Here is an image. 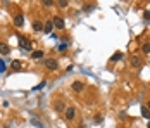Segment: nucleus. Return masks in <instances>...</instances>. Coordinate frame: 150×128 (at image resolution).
<instances>
[{
	"label": "nucleus",
	"instance_id": "f257e3e1",
	"mask_svg": "<svg viewBox=\"0 0 150 128\" xmlns=\"http://www.w3.org/2000/svg\"><path fill=\"white\" fill-rule=\"evenodd\" d=\"M45 66H47V69H50V71H55L57 69V61L55 59H45Z\"/></svg>",
	"mask_w": 150,
	"mask_h": 128
},
{
	"label": "nucleus",
	"instance_id": "f03ea898",
	"mask_svg": "<svg viewBox=\"0 0 150 128\" xmlns=\"http://www.w3.org/2000/svg\"><path fill=\"white\" fill-rule=\"evenodd\" d=\"M142 64H143V61L140 55H131V66L133 68H142Z\"/></svg>",
	"mask_w": 150,
	"mask_h": 128
},
{
	"label": "nucleus",
	"instance_id": "7ed1b4c3",
	"mask_svg": "<svg viewBox=\"0 0 150 128\" xmlns=\"http://www.w3.org/2000/svg\"><path fill=\"white\" fill-rule=\"evenodd\" d=\"M64 116H66V120H73L76 116V109L74 107H66L64 109Z\"/></svg>",
	"mask_w": 150,
	"mask_h": 128
},
{
	"label": "nucleus",
	"instance_id": "20e7f679",
	"mask_svg": "<svg viewBox=\"0 0 150 128\" xmlns=\"http://www.w3.org/2000/svg\"><path fill=\"white\" fill-rule=\"evenodd\" d=\"M19 45H21L24 50H31V43H29V40H26L24 36H19Z\"/></svg>",
	"mask_w": 150,
	"mask_h": 128
},
{
	"label": "nucleus",
	"instance_id": "39448f33",
	"mask_svg": "<svg viewBox=\"0 0 150 128\" xmlns=\"http://www.w3.org/2000/svg\"><path fill=\"white\" fill-rule=\"evenodd\" d=\"M14 24H16L17 28L22 26V24H24V16H22V14H17V16L14 17Z\"/></svg>",
	"mask_w": 150,
	"mask_h": 128
},
{
	"label": "nucleus",
	"instance_id": "423d86ee",
	"mask_svg": "<svg viewBox=\"0 0 150 128\" xmlns=\"http://www.w3.org/2000/svg\"><path fill=\"white\" fill-rule=\"evenodd\" d=\"M52 23H54V26H55V28H59V29H62V28H64V24H66L62 17H55Z\"/></svg>",
	"mask_w": 150,
	"mask_h": 128
},
{
	"label": "nucleus",
	"instance_id": "0eeeda50",
	"mask_svg": "<svg viewBox=\"0 0 150 128\" xmlns=\"http://www.w3.org/2000/svg\"><path fill=\"white\" fill-rule=\"evenodd\" d=\"M52 28H54V23H52V21H47V23L43 24V33L50 35V33H52Z\"/></svg>",
	"mask_w": 150,
	"mask_h": 128
},
{
	"label": "nucleus",
	"instance_id": "6e6552de",
	"mask_svg": "<svg viewBox=\"0 0 150 128\" xmlns=\"http://www.w3.org/2000/svg\"><path fill=\"white\" fill-rule=\"evenodd\" d=\"M9 52H10V47H9L7 43H2V42H0V54H2V55H7Z\"/></svg>",
	"mask_w": 150,
	"mask_h": 128
},
{
	"label": "nucleus",
	"instance_id": "1a4fd4ad",
	"mask_svg": "<svg viewBox=\"0 0 150 128\" xmlns=\"http://www.w3.org/2000/svg\"><path fill=\"white\" fill-rule=\"evenodd\" d=\"M83 88H85L83 81H74V83H73V90H74V92H81Z\"/></svg>",
	"mask_w": 150,
	"mask_h": 128
},
{
	"label": "nucleus",
	"instance_id": "9d476101",
	"mask_svg": "<svg viewBox=\"0 0 150 128\" xmlns=\"http://www.w3.org/2000/svg\"><path fill=\"white\" fill-rule=\"evenodd\" d=\"M29 123H31L33 127H36V128H45V127H43V123H41V121H38L36 118H31V120H29Z\"/></svg>",
	"mask_w": 150,
	"mask_h": 128
},
{
	"label": "nucleus",
	"instance_id": "9b49d317",
	"mask_svg": "<svg viewBox=\"0 0 150 128\" xmlns=\"http://www.w3.org/2000/svg\"><path fill=\"white\" fill-rule=\"evenodd\" d=\"M142 116H143V118H147V120H150V111H149V107H147V106H143V107H142Z\"/></svg>",
	"mask_w": 150,
	"mask_h": 128
},
{
	"label": "nucleus",
	"instance_id": "f8f14e48",
	"mask_svg": "<svg viewBox=\"0 0 150 128\" xmlns=\"http://www.w3.org/2000/svg\"><path fill=\"white\" fill-rule=\"evenodd\" d=\"M121 57H123V52H116V54H114V55L111 57V62H117V61H119Z\"/></svg>",
	"mask_w": 150,
	"mask_h": 128
},
{
	"label": "nucleus",
	"instance_id": "ddd939ff",
	"mask_svg": "<svg viewBox=\"0 0 150 128\" xmlns=\"http://www.w3.org/2000/svg\"><path fill=\"white\" fill-rule=\"evenodd\" d=\"M31 57H33V59H41V57H43V52H41V50H35V52L31 54Z\"/></svg>",
	"mask_w": 150,
	"mask_h": 128
},
{
	"label": "nucleus",
	"instance_id": "4468645a",
	"mask_svg": "<svg viewBox=\"0 0 150 128\" xmlns=\"http://www.w3.org/2000/svg\"><path fill=\"white\" fill-rule=\"evenodd\" d=\"M10 68H12V71H19L21 69V62L19 61H12V66Z\"/></svg>",
	"mask_w": 150,
	"mask_h": 128
},
{
	"label": "nucleus",
	"instance_id": "2eb2a0df",
	"mask_svg": "<svg viewBox=\"0 0 150 128\" xmlns=\"http://www.w3.org/2000/svg\"><path fill=\"white\" fill-rule=\"evenodd\" d=\"M33 28H35V31H41V29H43V24H41L40 21H35V24H33Z\"/></svg>",
	"mask_w": 150,
	"mask_h": 128
},
{
	"label": "nucleus",
	"instance_id": "dca6fc26",
	"mask_svg": "<svg viewBox=\"0 0 150 128\" xmlns=\"http://www.w3.org/2000/svg\"><path fill=\"white\" fill-rule=\"evenodd\" d=\"M142 50H143L145 54H150V42H147V43L142 45Z\"/></svg>",
	"mask_w": 150,
	"mask_h": 128
},
{
	"label": "nucleus",
	"instance_id": "f3484780",
	"mask_svg": "<svg viewBox=\"0 0 150 128\" xmlns=\"http://www.w3.org/2000/svg\"><path fill=\"white\" fill-rule=\"evenodd\" d=\"M41 2H43L45 7H52V5H54V0H41Z\"/></svg>",
	"mask_w": 150,
	"mask_h": 128
},
{
	"label": "nucleus",
	"instance_id": "a211bd4d",
	"mask_svg": "<svg viewBox=\"0 0 150 128\" xmlns=\"http://www.w3.org/2000/svg\"><path fill=\"white\" fill-rule=\"evenodd\" d=\"M66 49H67V43H66V42H62V43L59 45V50H60V52H64Z\"/></svg>",
	"mask_w": 150,
	"mask_h": 128
},
{
	"label": "nucleus",
	"instance_id": "6ab92c4d",
	"mask_svg": "<svg viewBox=\"0 0 150 128\" xmlns=\"http://www.w3.org/2000/svg\"><path fill=\"white\" fill-rule=\"evenodd\" d=\"M60 7H67V0H57Z\"/></svg>",
	"mask_w": 150,
	"mask_h": 128
},
{
	"label": "nucleus",
	"instance_id": "aec40b11",
	"mask_svg": "<svg viewBox=\"0 0 150 128\" xmlns=\"http://www.w3.org/2000/svg\"><path fill=\"white\" fill-rule=\"evenodd\" d=\"M3 71H5V62L0 59V73H3Z\"/></svg>",
	"mask_w": 150,
	"mask_h": 128
},
{
	"label": "nucleus",
	"instance_id": "412c9836",
	"mask_svg": "<svg viewBox=\"0 0 150 128\" xmlns=\"http://www.w3.org/2000/svg\"><path fill=\"white\" fill-rule=\"evenodd\" d=\"M55 109H57V111H62V109H64V104H62V102H59V104L55 106Z\"/></svg>",
	"mask_w": 150,
	"mask_h": 128
},
{
	"label": "nucleus",
	"instance_id": "4be33fe9",
	"mask_svg": "<svg viewBox=\"0 0 150 128\" xmlns=\"http://www.w3.org/2000/svg\"><path fill=\"white\" fill-rule=\"evenodd\" d=\"M43 87H45V81H41V83H40L38 87H35V88H36V90H40V88H43Z\"/></svg>",
	"mask_w": 150,
	"mask_h": 128
},
{
	"label": "nucleus",
	"instance_id": "5701e85b",
	"mask_svg": "<svg viewBox=\"0 0 150 128\" xmlns=\"http://www.w3.org/2000/svg\"><path fill=\"white\" fill-rule=\"evenodd\" d=\"M143 16H145V19H149V21H150V10H147V12H145Z\"/></svg>",
	"mask_w": 150,
	"mask_h": 128
},
{
	"label": "nucleus",
	"instance_id": "b1692460",
	"mask_svg": "<svg viewBox=\"0 0 150 128\" xmlns=\"http://www.w3.org/2000/svg\"><path fill=\"white\" fill-rule=\"evenodd\" d=\"M147 107H149V111H150V102H149V104H147Z\"/></svg>",
	"mask_w": 150,
	"mask_h": 128
},
{
	"label": "nucleus",
	"instance_id": "393cba45",
	"mask_svg": "<svg viewBox=\"0 0 150 128\" xmlns=\"http://www.w3.org/2000/svg\"><path fill=\"white\" fill-rule=\"evenodd\" d=\"M147 128H150V121H149V127H147Z\"/></svg>",
	"mask_w": 150,
	"mask_h": 128
},
{
	"label": "nucleus",
	"instance_id": "a878e982",
	"mask_svg": "<svg viewBox=\"0 0 150 128\" xmlns=\"http://www.w3.org/2000/svg\"><path fill=\"white\" fill-rule=\"evenodd\" d=\"M5 128H9V127H5Z\"/></svg>",
	"mask_w": 150,
	"mask_h": 128
}]
</instances>
